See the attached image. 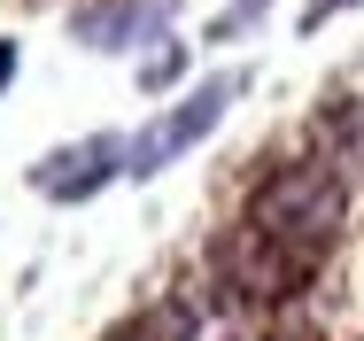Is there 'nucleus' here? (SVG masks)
Wrapping results in <instances>:
<instances>
[{"instance_id": "obj_10", "label": "nucleus", "mask_w": 364, "mask_h": 341, "mask_svg": "<svg viewBox=\"0 0 364 341\" xmlns=\"http://www.w3.org/2000/svg\"><path fill=\"white\" fill-rule=\"evenodd\" d=\"M341 8H364V0H302V31H318V23H333Z\"/></svg>"}, {"instance_id": "obj_8", "label": "nucleus", "mask_w": 364, "mask_h": 341, "mask_svg": "<svg viewBox=\"0 0 364 341\" xmlns=\"http://www.w3.org/2000/svg\"><path fill=\"white\" fill-rule=\"evenodd\" d=\"M326 125H333V140H341V155H333V163L364 171V101H341V109H333Z\"/></svg>"}, {"instance_id": "obj_3", "label": "nucleus", "mask_w": 364, "mask_h": 341, "mask_svg": "<svg viewBox=\"0 0 364 341\" xmlns=\"http://www.w3.org/2000/svg\"><path fill=\"white\" fill-rule=\"evenodd\" d=\"M310 272H318V256H302V248H287V241L256 233L248 217L210 248V287H225V303H256V310L294 303V295L310 287Z\"/></svg>"}, {"instance_id": "obj_4", "label": "nucleus", "mask_w": 364, "mask_h": 341, "mask_svg": "<svg viewBox=\"0 0 364 341\" xmlns=\"http://www.w3.org/2000/svg\"><path fill=\"white\" fill-rule=\"evenodd\" d=\"M109 179H124V140L117 132H85V140H63V147H47L39 163H31V187L47 194V202H93Z\"/></svg>"}, {"instance_id": "obj_6", "label": "nucleus", "mask_w": 364, "mask_h": 341, "mask_svg": "<svg viewBox=\"0 0 364 341\" xmlns=\"http://www.w3.org/2000/svg\"><path fill=\"white\" fill-rule=\"evenodd\" d=\"M117 341H202V310H194L186 295H163V303H147Z\"/></svg>"}, {"instance_id": "obj_1", "label": "nucleus", "mask_w": 364, "mask_h": 341, "mask_svg": "<svg viewBox=\"0 0 364 341\" xmlns=\"http://www.w3.org/2000/svg\"><path fill=\"white\" fill-rule=\"evenodd\" d=\"M341 217H349V171L326 163V155H302V163H272L248 194V225L287 241L302 256H326L341 241Z\"/></svg>"}, {"instance_id": "obj_12", "label": "nucleus", "mask_w": 364, "mask_h": 341, "mask_svg": "<svg viewBox=\"0 0 364 341\" xmlns=\"http://www.w3.org/2000/svg\"><path fill=\"white\" fill-rule=\"evenodd\" d=\"M256 341H318L310 326H272V334H256Z\"/></svg>"}, {"instance_id": "obj_11", "label": "nucleus", "mask_w": 364, "mask_h": 341, "mask_svg": "<svg viewBox=\"0 0 364 341\" xmlns=\"http://www.w3.org/2000/svg\"><path fill=\"white\" fill-rule=\"evenodd\" d=\"M16 70H23V47H16V39H0V93L16 85Z\"/></svg>"}, {"instance_id": "obj_2", "label": "nucleus", "mask_w": 364, "mask_h": 341, "mask_svg": "<svg viewBox=\"0 0 364 341\" xmlns=\"http://www.w3.org/2000/svg\"><path fill=\"white\" fill-rule=\"evenodd\" d=\"M248 93V70H218V78H202V85H186L171 109H155L140 132L124 140V179H155V171H171L186 147H202V140L225 125V109Z\"/></svg>"}, {"instance_id": "obj_9", "label": "nucleus", "mask_w": 364, "mask_h": 341, "mask_svg": "<svg viewBox=\"0 0 364 341\" xmlns=\"http://www.w3.org/2000/svg\"><path fill=\"white\" fill-rule=\"evenodd\" d=\"M264 8H272V0H232V8H225L218 23H210V39H240L248 23H264Z\"/></svg>"}, {"instance_id": "obj_5", "label": "nucleus", "mask_w": 364, "mask_h": 341, "mask_svg": "<svg viewBox=\"0 0 364 341\" xmlns=\"http://www.w3.org/2000/svg\"><path fill=\"white\" fill-rule=\"evenodd\" d=\"M178 0H77L70 8V39L93 55H140L171 31Z\"/></svg>"}, {"instance_id": "obj_7", "label": "nucleus", "mask_w": 364, "mask_h": 341, "mask_svg": "<svg viewBox=\"0 0 364 341\" xmlns=\"http://www.w3.org/2000/svg\"><path fill=\"white\" fill-rule=\"evenodd\" d=\"M178 70H186V47H178V39H155V47L140 55V93H171Z\"/></svg>"}]
</instances>
